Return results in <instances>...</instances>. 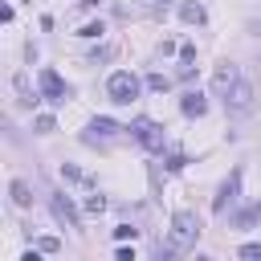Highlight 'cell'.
Returning <instances> with one entry per match:
<instances>
[{"instance_id":"cell-21","label":"cell","mask_w":261,"mask_h":261,"mask_svg":"<svg viewBox=\"0 0 261 261\" xmlns=\"http://www.w3.org/2000/svg\"><path fill=\"white\" fill-rule=\"evenodd\" d=\"M114 237H118V241H126V237L135 241V228H130V224H118V228H114Z\"/></svg>"},{"instance_id":"cell-7","label":"cell","mask_w":261,"mask_h":261,"mask_svg":"<svg viewBox=\"0 0 261 261\" xmlns=\"http://www.w3.org/2000/svg\"><path fill=\"white\" fill-rule=\"evenodd\" d=\"M49 208H53V216H57L61 224H69V228H82V216H77V208L69 204V196H49Z\"/></svg>"},{"instance_id":"cell-23","label":"cell","mask_w":261,"mask_h":261,"mask_svg":"<svg viewBox=\"0 0 261 261\" xmlns=\"http://www.w3.org/2000/svg\"><path fill=\"white\" fill-rule=\"evenodd\" d=\"M241 257H249V261L261 257V245H241Z\"/></svg>"},{"instance_id":"cell-22","label":"cell","mask_w":261,"mask_h":261,"mask_svg":"<svg viewBox=\"0 0 261 261\" xmlns=\"http://www.w3.org/2000/svg\"><path fill=\"white\" fill-rule=\"evenodd\" d=\"M41 253H57V237H41Z\"/></svg>"},{"instance_id":"cell-9","label":"cell","mask_w":261,"mask_h":261,"mask_svg":"<svg viewBox=\"0 0 261 261\" xmlns=\"http://www.w3.org/2000/svg\"><path fill=\"white\" fill-rule=\"evenodd\" d=\"M179 110H184L188 118H204L208 102H204V94H200V90H188V94H184V102H179Z\"/></svg>"},{"instance_id":"cell-18","label":"cell","mask_w":261,"mask_h":261,"mask_svg":"<svg viewBox=\"0 0 261 261\" xmlns=\"http://www.w3.org/2000/svg\"><path fill=\"white\" fill-rule=\"evenodd\" d=\"M184 163H188V159H184V155H179V151H175V155H167V159H163V167H167V171H179V167H184Z\"/></svg>"},{"instance_id":"cell-14","label":"cell","mask_w":261,"mask_h":261,"mask_svg":"<svg viewBox=\"0 0 261 261\" xmlns=\"http://www.w3.org/2000/svg\"><path fill=\"white\" fill-rule=\"evenodd\" d=\"M86 212H94V216H98V212H106V196H98V192H94V196L86 200Z\"/></svg>"},{"instance_id":"cell-8","label":"cell","mask_w":261,"mask_h":261,"mask_svg":"<svg viewBox=\"0 0 261 261\" xmlns=\"http://www.w3.org/2000/svg\"><path fill=\"white\" fill-rule=\"evenodd\" d=\"M212 86H216V94L224 98L232 86H237V65L232 61H224V65H216V77H212Z\"/></svg>"},{"instance_id":"cell-6","label":"cell","mask_w":261,"mask_h":261,"mask_svg":"<svg viewBox=\"0 0 261 261\" xmlns=\"http://www.w3.org/2000/svg\"><path fill=\"white\" fill-rule=\"evenodd\" d=\"M237 192H241V171H232V175L216 188V196H212V212H216V216H224V208L237 200Z\"/></svg>"},{"instance_id":"cell-12","label":"cell","mask_w":261,"mask_h":261,"mask_svg":"<svg viewBox=\"0 0 261 261\" xmlns=\"http://www.w3.org/2000/svg\"><path fill=\"white\" fill-rule=\"evenodd\" d=\"M8 192H12V204H16V208H29V204H33V192H29V184H24V179H12V188H8Z\"/></svg>"},{"instance_id":"cell-13","label":"cell","mask_w":261,"mask_h":261,"mask_svg":"<svg viewBox=\"0 0 261 261\" xmlns=\"http://www.w3.org/2000/svg\"><path fill=\"white\" fill-rule=\"evenodd\" d=\"M192 61H196V49H192V45H179V77H192V73H196Z\"/></svg>"},{"instance_id":"cell-10","label":"cell","mask_w":261,"mask_h":261,"mask_svg":"<svg viewBox=\"0 0 261 261\" xmlns=\"http://www.w3.org/2000/svg\"><path fill=\"white\" fill-rule=\"evenodd\" d=\"M118 130H126V126H118V122H110V118H94L86 139H110V135H118Z\"/></svg>"},{"instance_id":"cell-4","label":"cell","mask_w":261,"mask_h":261,"mask_svg":"<svg viewBox=\"0 0 261 261\" xmlns=\"http://www.w3.org/2000/svg\"><path fill=\"white\" fill-rule=\"evenodd\" d=\"M126 130H130V135H135L147 151H163V126H159L155 118H135Z\"/></svg>"},{"instance_id":"cell-17","label":"cell","mask_w":261,"mask_h":261,"mask_svg":"<svg viewBox=\"0 0 261 261\" xmlns=\"http://www.w3.org/2000/svg\"><path fill=\"white\" fill-rule=\"evenodd\" d=\"M53 126H57V122H53V118H49V114H41V118H37V122H33V130H41V135H49V130H53Z\"/></svg>"},{"instance_id":"cell-1","label":"cell","mask_w":261,"mask_h":261,"mask_svg":"<svg viewBox=\"0 0 261 261\" xmlns=\"http://www.w3.org/2000/svg\"><path fill=\"white\" fill-rule=\"evenodd\" d=\"M106 94H110V102H114V106H130V102L143 94V82H139V73H130V69H118V73H110V82H106Z\"/></svg>"},{"instance_id":"cell-5","label":"cell","mask_w":261,"mask_h":261,"mask_svg":"<svg viewBox=\"0 0 261 261\" xmlns=\"http://www.w3.org/2000/svg\"><path fill=\"white\" fill-rule=\"evenodd\" d=\"M224 106H228L232 114H249V110H253V86L237 77V86L224 94Z\"/></svg>"},{"instance_id":"cell-2","label":"cell","mask_w":261,"mask_h":261,"mask_svg":"<svg viewBox=\"0 0 261 261\" xmlns=\"http://www.w3.org/2000/svg\"><path fill=\"white\" fill-rule=\"evenodd\" d=\"M196 237H200V216L188 212V208L175 212V216H171V249H192Z\"/></svg>"},{"instance_id":"cell-11","label":"cell","mask_w":261,"mask_h":261,"mask_svg":"<svg viewBox=\"0 0 261 261\" xmlns=\"http://www.w3.org/2000/svg\"><path fill=\"white\" fill-rule=\"evenodd\" d=\"M179 16H184L188 24H204V4H196V0H184V4H179Z\"/></svg>"},{"instance_id":"cell-24","label":"cell","mask_w":261,"mask_h":261,"mask_svg":"<svg viewBox=\"0 0 261 261\" xmlns=\"http://www.w3.org/2000/svg\"><path fill=\"white\" fill-rule=\"evenodd\" d=\"M77 4H82V8H98V0H77Z\"/></svg>"},{"instance_id":"cell-16","label":"cell","mask_w":261,"mask_h":261,"mask_svg":"<svg viewBox=\"0 0 261 261\" xmlns=\"http://www.w3.org/2000/svg\"><path fill=\"white\" fill-rule=\"evenodd\" d=\"M102 33H106V24H102V20H90V24L82 29V37H102Z\"/></svg>"},{"instance_id":"cell-3","label":"cell","mask_w":261,"mask_h":261,"mask_svg":"<svg viewBox=\"0 0 261 261\" xmlns=\"http://www.w3.org/2000/svg\"><path fill=\"white\" fill-rule=\"evenodd\" d=\"M37 82H41V98H45V102H53V106H65V102L73 98V86H65V82H61V73H57V69H49V65L37 73Z\"/></svg>"},{"instance_id":"cell-19","label":"cell","mask_w":261,"mask_h":261,"mask_svg":"<svg viewBox=\"0 0 261 261\" xmlns=\"http://www.w3.org/2000/svg\"><path fill=\"white\" fill-rule=\"evenodd\" d=\"M257 212H261V208H249V212H241V216H237V224H241V228H249V224L257 220Z\"/></svg>"},{"instance_id":"cell-20","label":"cell","mask_w":261,"mask_h":261,"mask_svg":"<svg viewBox=\"0 0 261 261\" xmlns=\"http://www.w3.org/2000/svg\"><path fill=\"white\" fill-rule=\"evenodd\" d=\"M61 175H65V179H86V175H82L73 163H61Z\"/></svg>"},{"instance_id":"cell-15","label":"cell","mask_w":261,"mask_h":261,"mask_svg":"<svg viewBox=\"0 0 261 261\" xmlns=\"http://www.w3.org/2000/svg\"><path fill=\"white\" fill-rule=\"evenodd\" d=\"M147 86H151V90H155V94H163V90H167V86H171V82H167V77H163V73H151V77H147Z\"/></svg>"}]
</instances>
